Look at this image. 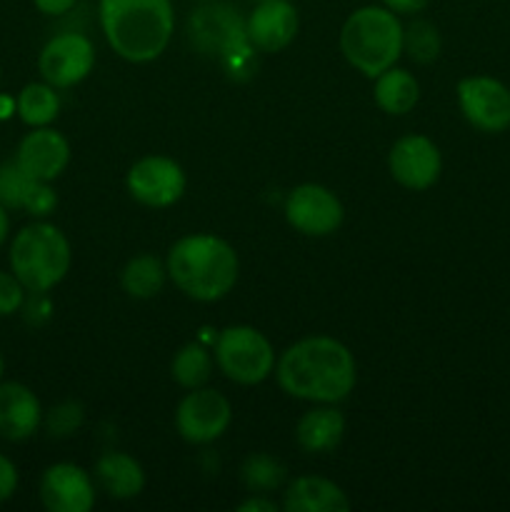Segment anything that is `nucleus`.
<instances>
[{
	"instance_id": "obj_1",
	"label": "nucleus",
	"mask_w": 510,
	"mask_h": 512,
	"mask_svg": "<svg viewBox=\"0 0 510 512\" xmlns=\"http://www.w3.org/2000/svg\"><path fill=\"white\" fill-rule=\"evenodd\" d=\"M283 393L308 403L338 405L358 383L353 353L330 335H313L290 345L275 363Z\"/></svg>"
},
{
	"instance_id": "obj_2",
	"label": "nucleus",
	"mask_w": 510,
	"mask_h": 512,
	"mask_svg": "<svg viewBox=\"0 0 510 512\" xmlns=\"http://www.w3.org/2000/svg\"><path fill=\"white\" fill-rule=\"evenodd\" d=\"M98 15L108 45L128 63H153L173 38V0H100Z\"/></svg>"
},
{
	"instance_id": "obj_3",
	"label": "nucleus",
	"mask_w": 510,
	"mask_h": 512,
	"mask_svg": "<svg viewBox=\"0 0 510 512\" xmlns=\"http://www.w3.org/2000/svg\"><path fill=\"white\" fill-rule=\"evenodd\" d=\"M165 268L180 293L198 303H215L238 283L240 260L228 240L195 233L175 240L165 258Z\"/></svg>"
},
{
	"instance_id": "obj_4",
	"label": "nucleus",
	"mask_w": 510,
	"mask_h": 512,
	"mask_svg": "<svg viewBox=\"0 0 510 512\" xmlns=\"http://www.w3.org/2000/svg\"><path fill=\"white\" fill-rule=\"evenodd\" d=\"M403 23L385 5H363L345 18L340 50L365 78H378L403 55Z\"/></svg>"
},
{
	"instance_id": "obj_5",
	"label": "nucleus",
	"mask_w": 510,
	"mask_h": 512,
	"mask_svg": "<svg viewBox=\"0 0 510 512\" xmlns=\"http://www.w3.org/2000/svg\"><path fill=\"white\" fill-rule=\"evenodd\" d=\"M70 243L53 223H30L10 243V270L28 293H48L70 270Z\"/></svg>"
},
{
	"instance_id": "obj_6",
	"label": "nucleus",
	"mask_w": 510,
	"mask_h": 512,
	"mask_svg": "<svg viewBox=\"0 0 510 512\" xmlns=\"http://www.w3.org/2000/svg\"><path fill=\"white\" fill-rule=\"evenodd\" d=\"M215 365L238 385H260L275 370V350L260 330L250 325H230L215 338Z\"/></svg>"
},
{
	"instance_id": "obj_7",
	"label": "nucleus",
	"mask_w": 510,
	"mask_h": 512,
	"mask_svg": "<svg viewBox=\"0 0 510 512\" xmlns=\"http://www.w3.org/2000/svg\"><path fill=\"white\" fill-rule=\"evenodd\" d=\"M188 38L200 55L215 60L218 65L250 45L245 18L235 5L225 0H205L190 13Z\"/></svg>"
},
{
	"instance_id": "obj_8",
	"label": "nucleus",
	"mask_w": 510,
	"mask_h": 512,
	"mask_svg": "<svg viewBox=\"0 0 510 512\" xmlns=\"http://www.w3.org/2000/svg\"><path fill=\"white\" fill-rule=\"evenodd\" d=\"M233 420V405L220 390L195 388L175 410V428L190 445H208L223 438Z\"/></svg>"
},
{
	"instance_id": "obj_9",
	"label": "nucleus",
	"mask_w": 510,
	"mask_h": 512,
	"mask_svg": "<svg viewBox=\"0 0 510 512\" xmlns=\"http://www.w3.org/2000/svg\"><path fill=\"white\" fill-rule=\"evenodd\" d=\"M458 105L475 130L488 135L510 128V88L490 75H470L458 83Z\"/></svg>"
},
{
	"instance_id": "obj_10",
	"label": "nucleus",
	"mask_w": 510,
	"mask_h": 512,
	"mask_svg": "<svg viewBox=\"0 0 510 512\" xmlns=\"http://www.w3.org/2000/svg\"><path fill=\"white\" fill-rule=\"evenodd\" d=\"M285 220L308 238H325L343 225L345 208L338 195L318 183H303L285 198Z\"/></svg>"
},
{
	"instance_id": "obj_11",
	"label": "nucleus",
	"mask_w": 510,
	"mask_h": 512,
	"mask_svg": "<svg viewBox=\"0 0 510 512\" xmlns=\"http://www.w3.org/2000/svg\"><path fill=\"white\" fill-rule=\"evenodd\" d=\"M185 170L165 155H145L135 160L125 178L130 198L148 208H170L185 193Z\"/></svg>"
},
{
	"instance_id": "obj_12",
	"label": "nucleus",
	"mask_w": 510,
	"mask_h": 512,
	"mask_svg": "<svg viewBox=\"0 0 510 512\" xmlns=\"http://www.w3.org/2000/svg\"><path fill=\"white\" fill-rule=\"evenodd\" d=\"M95 65V48L88 35L60 33L43 45L38 55L40 78L53 88H73L83 83Z\"/></svg>"
},
{
	"instance_id": "obj_13",
	"label": "nucleus",
	"mask_w": 510,
	"mask_h": 512,
	"mask_svg": "<svg viewBox=\"0 0 510 512\" xmlns=\"http://www.w3.org/2000/svg\"><path fill=\"white\" fill-rule=\"evenodd\" d=\"M388 170L398 185L408 190L433 188L443 173V155L428 135H403L388 153Z\"/></svg>"
},
{
	"instance_id": "obj_14",
	"label": "nucleus",
	"mask_w": 510,
	"mask_h": 512,
	"mask_svg": "<svg viewBox=\"0 0 510 512\" xmlns=\"http://www.w3.org/2000/svg\"><path fill=\"white\" fill-rule=\"evenodd\" d=\"M300 30V13L290 0H263L255 3L245 18L250 45L260 53H280L295 40Z\"/></svg>"
},
{
	"instance_id": "obj_15",
	"label": "nucleus",
	"mask_w": 510,
	"mask_h": 512,
	"mask_svg": "<svg viewBox=\"0 0 510 512\" xmlns=\"http://www.w3.org/2000/svg\"><path fill=\"white\" fill-rule=\"evenodd\" d=\"M40 503L50 512H90L95 505V483L75 463H55L40 478Z\"/></svg>"
},
{
	"instance_id": "obj_16",
	"label": "nucleus",
	"mask_w": 510,
	"mask_h": 512,
	"mask_svg": "<svg viewBox=\"0 0 510 512\" xmlns=\"http://www.w3.org/2000/svg\"><path fill=\"white\" fill-rule=\"evenodd\" d=\"M15 163L33 180L53 183L70 163V145L63 133L53 128H33L15 150Z\"/></svg>"
},
{
	"instance_id": "obj_17",
	"label": "nucleus",
	"mask_w": 510,
	"mask_h": 512,
	"mask_svg": "<svg viewBox=\"0 0 510 512\" xmlns=\"http://www.w3.org/2000/svg\"><path fill=\"white\" fill-rule=\"evenodd\" d=\"M43 423L40 400L28 385L0 383V438L10 443H23L33 438Z\"/></svg>"
},
{
	"instance_id": "obj_18",
	"label": "nucleus",
	"mask_w": 510,
	"mask_h": 512,
	"mask_svg": "<svg viewBox=\"0 0 510 512\" xmlns=\"http://www.w3.org/2000/svg\"><path fill=\"white\" fill-rule=\"evenodd\" d=\"M285 512H348L350 498L333 480L303 475L288 485L283 495Z\"/></svg>"
},
{
	"instance_id": "obj_19",
	"label": "nucleus",
	"mask_w": 510,
	"mask_h": 512,
	"mask_svg": "<svg viewBox=\"0 0 510 512\" xmlns=\"http://www.w3.org/2000/svg\"><path fill=\"white\" fill-rule=\"evenodd\" d=\"M345 435V418L335 405L315 403L295 425V440L310 455H325L340 445Z\"/></svg>"
},
{
	"instance_id": "obj_20",
	"label": "nucleus",
	"mask_w": 510,
	"mask_h": 512,
	"mask_svg": "<svg viewBox=\"0 0 510 512\" xmlns=\"http://www.w3.org/2000/svg\"><path fill=\"white\" fill-rule=\"evenodd\" d=\"M95 483L113 500L138 498L145 488L143 465L128 453H105L95 463Z\"/></svg>"
},
{
	"instance_id": "obj_21",
	"label": "nucleus",
	"mask_w": 510,
	"mask_h": 512,
	"mask_svg": "<svg viewBox=\"0 0 510 512\" xmlns=\"http://www.w3.org/2000/svg\"><path fill=\"white\" fill-rule=\"evenodd\" d=\"M373 98L388 115H408L420 100V85L413 73L403 68H388L375 78Z\"/></svg>"
},
{
	"instance_id": "obj_22",
	"label": "nucleus",
	"mask_w": 510,
	"mask_h": 512,
	"mask_svg": "<svg viewBox=\"0 0 510 512\" xmlns=\"http://www.w3.org/2000/svg\"><path fill=\"white\" fill-rule=\"evenodd\" d=\"M165 278H168V268H165L163 260L143 253L125 263L123 273H120V285L130 298L150 300L163 290Z\"/></svg>"
},
{
	"instance_id": "obj_23",
	"label": "nucleus",
	"mask_w": 510,
	"mask_h": 512,
	"mask_svg": "<svg viewBox=\"0 0 510 512\" xmlns=\"http://www.w3.org/2000/svg\"><path fill=\"white\" fill-rule=\"evenodd\" d=\"M50 83H28L18 93L15 103H18V115L25 125L30 128H45L53 123L60 113V98Z\"/></svg>"
},
{
	"instance_id": "obj_24",
	"label": "nucleus",
	"mask_w": 510,
	"mask_h": 512,
	"mask_svg": "<svg viewBox=\"0 0 510 512\" xmlns=\"http://www.w3.org/2000/svg\"><path fill=\"white\" fill-rule=\"evenodd\" d=\"M215 358L210 350L200 343H188L175 353L173 363H170V375L175 383L185 390L203 388L213 375Z\"/></svg>"
},
{
	"instance_id": "obj_25",
	"label": "nucleus",
	"mask_w": 510,
	"mask_h": 512,
	"mask_svg": "<svg viewBox=\"0 0 510 512\" xmlns=\"http://www.w3.org/2000/svg\"><path fill=\"white\" fill-rule=\"evenodd\" d=\"M240 478H243L245 488L250 493H263L270 495L273 490H278L280 485L288 478V470L280 463L278 458L268 453H255L250 458H245L243 468H240Z\"/></svg>"
},
{
	"instance_id": "obj_26",
	"label": "nucleus",
	"mask_w": 510,
	"mask_h": 512,
	"mask_svg": "<svg viewBox=\"0 0 510 512\" xmlns=\"http://www.w3.org/2000/svg\"><path fill=\"white\" fill-rule=\"evenodd\" d=\"M440 48H443V40H440L438 28L430 20H413L403 30V53H408V58L413 63H435L440 55Z\"/></svg>"
},
{
	"instance_id": "obj_27",
	"label": "nucleus",
	"mask_w": 510,
	"mask_h": 512,
	"mask_svg": "<svg viewBox=\"0 0 510 512\" xmlns=\"http://www.w3.org/2000/svg\"><path fill=\"white\" fill-rule=\"evenodd\" d=\"M35 183H38V180L30 178V175L15 163V158L8 160V163H0V203L8 210H25V203H28Z\"/></svg>"
},
{
	"instance_id": "obj_28",
	"label": "nucleus",
	"mask_w": 510,
	"mask_h": 512,
	"mask_svg": "<svg viewBox=\"0 0 510 512\" xmlns=\"http://www.w3.org/2000/svg\"><path fill=\"white\" fill-rule=\"evenodd\" d=\"M85 408L78 400H63L50 413L45 415V428H48L50 438H70L83 428Z\"/></svg>"
},
{
	"instance_id": "obj_29",
	"label": "nucleus",
	"mask_w": 510,
	"mask_h": 512,
	"mask_svg": "<svg viewBox=\"0 0 510 512\" xmlns=\"http://www.w3.org/2000/svg\"><path fill=\"white\" fill-rule=\"evenodd\" d=\"M25 285L15 278V273H5L0 270V318H8V315H15L18 310H23L25 303Z\"/></svg>"
},
{
	"instance_id": "obj_30",
	"label": "nucleus",
	"mask_w": 510,
	"mask_h": 512,
	"mask_svg": "<svg viewBox=\"0 0 510 512\" xmlns=\"http://www.w3.org/2000/svg\"><path fill=\"white\" fill-rule=\"evenodd\" d=\"M55 205H58V195H55V190L50 188V183L38 180L33 193H30L28 203H25V210H28V215H33V218H45V215L53 213Z\"/></svg>"
},
{
	"instance_id": "obj_31",
	"label": "nucleus",
	"mask_w": 510,
	"mask_h": 512,
	"mask_svg": "<svg viewBox=\"0 0 510 512\" xmlns=\"http://www.w3.org/2000/svg\"><path fill=\"white\" fill-rule=\"evenodd\" d=\"M15 490H18V468L13 460L0 453V503L13 498Z\"/></svg>"
},
{
	"instance_id": "obj_32",
	"label": "nucleus",
	"mask_w": 510,
	"mask_h": 512,
	"mask_svg": "<svg viewBox=\"0 0 510 512\" xmlns=\"http://www.w3.org/2000/svg\"><path fill=\"white\" fill-rule=\"evenodd\" d=\"M33 298H25L23 308H25V318L30 320V323H45V320L50 318V300L45 298V293H30Z\"/></svg>"
},
{
	"instance_id": "obj_33",
	"label": "nucleus",
	"mask_w": 510,
	"mask_h": 512,
	"mask_svg": "<svg viewBox=\"0 0 510 512\" xmlns=\"http://www.w3.org/2000/svg\"><path fill=\"white\" fill-rule=\"evenodd\" d=\"M395 15H418L430 5V0H380Z\"/></svg>"
},
{
	"instance_id": "obj_34",
	"label": "nucleus",
	"mask_w": 510,
	"mask_h": 512,
	"mask_svg": "<svg viewBox=\"0 0 510 512\" xmlns=\"http://www.w3.org/2000/svg\"><path fill=\"white\" fill-rule=\"evenodd\" d=\"M238 512H278V503L263 493H250V498L238 505Z\"/></svg>"
},
{
	"instance_id": "obj_35",
	"label": "nucleus",
	"mask_w": 510,
	"mask_h": 512,
	"mask_svg": "<svg viewBox=\"0 0 510 512\" xmlns=\"http://www.w3.org/2000/svg\"><path fill=\"white\" fill-rule=\"evenodd\" d=\"M75 3H78V0H33V5L40 13L53 15V18L70 13V10L75 8Z\"/></svg>"
},
{
	"instance_id": "obj_36",
	"label": "nucleus",
	"mask_w": 510,
	"mask_h": 512,
	"mask_svg": "<svg viewBox=\"0 0 510 512\" xmlns=\"http://www.w3.org/2000/svg\"><path fill=\"white\" fill-rule=\"evenodd\" d=\"M13 113H18V103L10 95H0V120H8Z\"/></svg>"
},
{
	"instance_id": "obj_37",
	"label": "nucleus",
	"mask_w": 510,
	"mask_h": 512,
	"mask_svg": "<svg viewBox=\"0 0 510 512\" xmlns=\"http://www.w3.org/2000/svg\"><path fill=\"white\" fill-rule=\"evenodd\" d=\"M8 233H10V218H8V208H5L3 203H0V245L8 240Z\"/></svg>"
},
{
	"instance_id": "obj_38",
	"label": "nucleus",
	"mask_w": 510,
	"mask_h": 512,
	"mask_svg": "<svg viewBox=\"0 0 510 512\" xmlns=\"http://www.w3.org/2000/svg\"><path fill=\"white\" fill-rule=\"evenodd\" d=\"M3 373H5V360L3 355H0V378H3Z\"/></svg>"
},
{
	"instance_id": "obj_39",
	"label": "nucleus",
	"mask_w": 510,
	"mask_h": 512,
	"mask_svg": "<svg viewBox=\"0 0 510 512\" xmlns=\"http://www.w3.org/2000/svg\"><path fill=\"white\" fill-rule=\"evenodd\" d=\"M253 3H263V0H253Z\"/></svg>"
},
{
	"instance_id": "obj_40",
	"label": "nucleus",
	"mask_w": 510,
	"mask_h": 512,
	"mask_svg": "<svg viewBox=\"0 0 510 512\" xmlns=\"http://www.w3.org/2000/svg\"><path fill=\"white\" fill-rule=\"evenodd\" d=\"M200 3H205V0H200Z\"/></svg>"
}]
</instances>
